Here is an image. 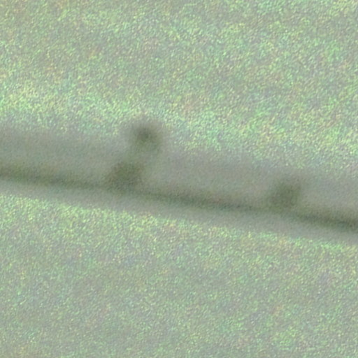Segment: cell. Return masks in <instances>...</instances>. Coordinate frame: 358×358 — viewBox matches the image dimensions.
Wrapping results in <instances>:
<instances>
[{
	"label": "cell",
	"mask_w": 358,
	"mask_h": 358,
	"mask_svg": "<svg viewBox=\"0 0 358 358\" xmlns=\"http://www.w3.org/2000/svg\"><path fill=\"white\" fill-rule=\"evenodd\" d=\"M293 218L309 224L322 226L339 228L342 230H353L357 228V223L351 218L320 213H300L292 216Z\"/></svg>",
	"instance_id": "1"
},
{
	"label": "cell",
	"mask_w": 358,
	"mask_h": 358,
	"mask_svg": "<svg viewBox=\"0 0 358 358\" xmlns=\"http://www.w3.org/2000/svg\"><path fill=\"white\" fill-rule=\"evenodd\" d=\"M141 169L133 164L117 166L108 176L107 183L115 188L123 189L135 185L141 177Z\"/></svg>",
	"instance_id": "2"
},
{
	"label": "cell",
	"mask_w": 358,
	"mask_h": 358,
	"mask_svg": "<svg viewBox=\"0 0 358 358\" xmlns=\"http://www.w3.org/2000/svg\"><path fill=\"white\" fill-rule=\"evenodd\" d=\"M299 197V190L291 185L277 189L268 199L267 203L273 210H281L294 205Z\"/></svg>",
	"instance_id": "3"
},
{
	"label": "cell",
	"mask_w": 358,
	"mask_h": 358,
	"mask_svg": "<svg viewBox=\"0 0 358 358\" xmlns=\"http://www.w3.org/2000/svg\"><path fill=\"white\" fill-rule=\"evenodd\" d=\"M134 145L139 151H154L159 146L158 137L148 128L139 129L134 135Z\"/></svg>",
	"instance_id": "4"
}]
</instances>
